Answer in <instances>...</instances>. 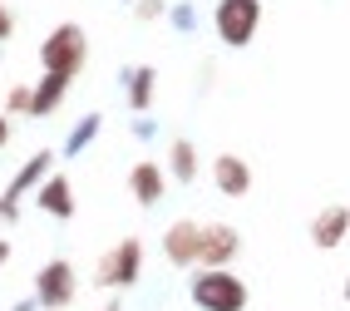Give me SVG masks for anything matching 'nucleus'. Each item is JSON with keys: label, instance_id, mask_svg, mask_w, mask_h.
I'll use <instances>...</instances> for the list:
<instances>
[{"label": "nucleus", "instance_id": "ddd939ff", "mask_svg": "<svg viewBox=\"0 0 350 311\" xmlns=\"http://www.w3.org/2000/svg\"><path fill=\"white\" fill-rule=\"evenodd\" d=\"M153 84H158V69H153V64L124 69V99H129V109H133L138 119L153 109Z\"/></svg>", "mask_w": 350, "mask_h": 311}, {"label": "nucleus", "instance_id": "20e7f679", "mask_svg": "<svg viewBox=\"0 0 350 311\" xmlns=\"http://www.w3.org/2000/svg\"><path fill=\"white\" fill-rule=\"evenodd\" d=\"M213 30L232 50L252 45V35L262 30V0H217L213 5Z\"/></svg>", "mask_w": 350, "mask_h": 311}, {"label": "nucleus", "instance_id": "0eeeda50", "mask_svg": "<svg viewBox=\"0 0 350 311\" xmlns=\"http://www.w3.org/2000/svg\"><path fill=\"white\" fill-rule=\"evenodd\" d=\"M242 252V232L232 223H207L202 227V252H198V267H232Z\"/></svg>", "mask_w": 350, "mask_h": 311}, {"label": "nucleus", "instance_id": "f257e3e1", "mask_svg": "<svg viewBox=\"0 0 350 311\" xmlns=\"http://www.w3.org/2000/svg\"><path fill=\"white\" fill-rule=\"evenodd\" d=\"M188 297H193L198 311H247V301H252L247 282L232 267H193Z\"/></svg>", "mask_w": 350, "mask_h": 311}, {"label": "nucleus", "instance_id": "f8f14e48", "mask_svg": "<svg viewBox=\"0 0 350 311\" xmlns=\"http://www.w3.org/2000/svg\"><path fill=\"white\" fill-rule=\"evenodd\" d=\"M50 163H55V153H50V149H40V153L25 163V169L10 178L5 198H0V223H10V218H15V198H20V193H30V188H40V178L50 173Z\"/></svg>", "mask_w": 350, "mask_h": 311}, {"label": "nucleus", "instance_id": "9d476101", "mask_svg": "<svg viewBox=\"0 0 350 311\" xmlns=\"http://www.w3.org/2000/svg\"><path fill=\"white\" fill-rule=\"evenodd\" d=\"M311 247H321V252H331V247H340L345 242V232H350V208L345 203H331V208H321L316 218H311Z\"/></svg>", "mask_w": 350, "mask_h": 311}, {"label": "nucleus", "instance_id": "1a4fd4ad", "mask_svg": "<svg viewBox=\"0 0 350 311\" xmlns=\"http://www.w3.org/2000/svg\"><path fill=\"white\" fill-rule=\"evenodd\" d=\"M213 183L222 198H247L252 193V163L242 153H217L213 158Z\"/></svg>", "mask_w": 350, "mask_h": 311}, {"label": "nucleus", "instance_id": "423d86ee", "mask_svg": "<svg viewBox=\"0 0 350 311\" xmlns=\"http://www.w3.org/2000/svg\"><path fill=\"white\" fill-rule=\"evenodd\" d=\"M198 252H202V223L178 218V223L163 227V257H168L173 267L193 272V267H198Z\"/></svg>", "mask_w": 350, "mask_h": 311}, {"label": "nucleus", "instance_id": "2eb2a0df", "mask_svg": "<svg viewBox=\"0 0 350 311\" xmlns=\"http://www.w3.org/2000/svg\"><path fill=\"white\" fill-rule=\"evenodd\" d=\"M168 173H173L183 188L198 178V143H193V138H173V143H168Z\"/></svg>", "mask_w": 350, "mask_h": 311}, {"label": "nucleus", "instance_id": "39448f33", "mask_svg": "<svg viewBox=\"0 0 350 311\" xmlns=\"http://www.w3.org/2000/svg\"><path fill=\"white\" fill-rule=\"evenodd\" d=\"M75 292H79V277H75V262L69 257H55V262H44L35 272V301L44 311H64L75 301Z\"/></svg>", "mask_w": 350, "mask_h": 311}, {"label": "nucleus", "instance_id": "f3484780", "mask_svg": "<svg viewBox=\"0 0 350 311\" xmlns=\"http://www.w3.org/2000/svg\"><path fill=\"white\" fill-rule=\"evenodd\" d=\"M168 20H173V25H178L183 35H188V30H198V10L188 5V0H183V5H173V10H168Z\"/></svg>", "mask_w": 350, "mask_h": 311}, {"label": "nucleus", "instance_id": "5701e85b", "mask_svg": "<svg viewBox=\"0 0 350 311\" xmlns=\"http://www.w3.org/2000/svg\"><path fill=\"white\" fill-rule=\"evenodd\" d=\"M340 292H345V301H350V272H345V286H340Z\"/></svg>", "mask_w": 350, "mask_h": 311}, {"label": "nucleus", "instance_id": "412c9836", "mask_svg": "<svg viewBox=\"0 0 350 311\" xmlns=\"http://www.w3.org/2000/svg\"><path fill=\"white\" fill-rule=\"evenodd\" d=\"M5 143H10V119L0 114V149H5Z\"/></svg>", "mask_w": 350, "mask_h": 311}, {"label": "nucleus", "instance_id": "f03ea898", "mask_svg": "<svg viewBox=\"0 0 350 311\" xmlns=\"http://www.w3.org/2000/svg\"><path fill=\"white\" fill-rule=\"evenodd\" d=\"M84 60H89V35H84V25H75V20L55 25L50 35H44V45H40V64L50 69V75H69V79H75L84 69Z\"/></svg>", "mask_w": 350, "mask_h": 311}, {"label": "nucleus", "instance_id": "b1692460", "mask_svg": "<svg viewBox=\"0 0 350 311\" xmlns=\"http://www.w3.org/2000/svg\"><path fill=\"white\" fill-rule=\"evenodd\" d=\"M104 311H124V306H119V301H109V306H104Z\"/></svg>", "mask_w": 350, "mask_h": 311}, {"label": "nucleus", "instance_id": "dca6fc26", "mask_svg": "<svg viewBox=\"0 0 350 311\" xmlns=\"http://www.w3.org/2000/svg\"><path fill=\"white\" fill-rule=\"evenodd\" d=\"M99 129H104V119H99V114H84L79 124L69 129V138H64V158H79L89 143H94V134H99Z\"/></svg>", "mask_w": 350, "mask_h": 311}, {"label": "nucleus", "instance_id": "6e6552de", "mask_svg": "<svg viewBox=\"0 0 350 311\" xmlns=\"http://www.w3.org/2000/svg\"><path fill=\"white\" fill-rule=\"evenodd\" d=\"M129 193H133L138 208H158L163 193H168V173H163L153 158H138L133 169H129Z\"/></svg>", "mask_w": 350, "mask_h": 311}, {"label": "nucleus", "instance_id": "393cba45", "mask_svg": "<svg viewBox=\"0 0 350 311\" xmlns=\"http://www.w3.org/2000/svg\"><path fill=\"white\" fill-rule=\"evenodd\" d=\"M129 5H138V0H129Z\"/></svg>", "mask_w": 350, "mask_h": 311}, {"label": "nucleus", "instance_id": "6ab92c4d", "mask_svg": "<svg viewBox=\"0 0 350 311\" xmlns=\"http://www.w3.org/2000/svg\"><path fill=\"white\" fill-rule=\"evenodd\" d=\"M5 109H10V114H30V89L15 84V89L5 94Z\"/></svg>", "mask_w": 350, "mask_h": 311}, {"label": "nucleus", "instance_id": "4468645a", "mask_svg": "<svg viewBox=\"0 0 350 311\" xmlns=\"http://www.w3.org/2000/svg\"><path fill=\"white\" fill-rule=\"evenodd\" d=\"M64 94H69V75H50V69H44V79L30 89V114L35 119H50L64 104Z\"/></svg>", "mask_w": 350, "mask_h": 311}, {"label": "nucleus", "instance_id": "a211bd4d", "mask_svg": "<svg viewBox=\"0 0 350 311\" xmlns=\"http://www.w3.org/2000/svg\"><path fill=\"white\" fill-rule=\"evenodd\" d=\"M133 15L148 25V20H163V15H168V5H163V0H138V5H133Z\"/></svg>", "mask_w": 350, "mask_h": 311}, {"label": "nucleus", "instance_id": "4be33fe9", "mask_svg": "<svg viewBox=\"0 0 350 311\" xmlns=\"http://www.w3.org/2000/svg\"><path fill=\"white\" fill-rule=\"evenodd\" d=\"M5 257H10V242H0V267H5Z\"/></svg>", "mask_w": 350, "mask_h": 311}, {"label": "nucleus", "instance_id": "7ed1b4c3", "mask_svg": "<svg viewBox=\"0 0 350 311\" xmlns=\"http://www.w3.org/2000/svg\"><path fill=\"white\" fill-rule=\"evenodd\" d=\"M144 242L138 237H124V242H113L104 257H99V272H94V282L104 286V292H129V286L144 277Z\"/></svg>", "mask_w": 350, "mask_h": 311}, {"label": "nucleus", "instance_id": "aec40b11", "mask_svg": "<svg viewBox=\"0 0 350 311\" xmlns=\"http://www.w3.org/2000/svg\"><path fill=\"white\" fill-rule=\"evenodd\" d=\"M10 30H15V20H10V10L0 5V40H10Z\"/></svg>", "mask_w": 350, "mask_h": 311}, {"label": "nucleus", "instance_id": "9b49d317", "mask_svg": "<svg viewBox=\"0 0 350 311\" xmlns=\"http://www.w3.org/2000/svg\"><path fill=\"white\" fill-rule=\"evenodd\" d=\"M35 208L50 212V218H75V183H69L64 173H44L40 188H35Z\"/></svg>", "mask_w": 350, "mask_h": 311}]
</instances>
